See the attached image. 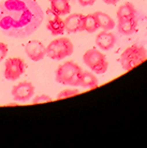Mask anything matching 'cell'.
Returning <instances> with one entry per match:
<instances>
[{"mask_svg":"<svg viewBox=\"0 0 147 148\" xmlns=\"http://www.w3.org/2000/svg\"><path fill=\"white\" fill-rule=\"evenodd\" d=\"M8 51H9V47L5 43H2L0 42V61L4 59V57L7 56Z\"/></svg>","mask_w":147,"mask_h":148,"instance_id":"ffe728a7","label":"cell"},{"mask_svg":"<svg viewBox=\"0 0 147 148\" xmlns=\"http://www.w3.org/2000/svg\"><path fill=\"white\" fill-rule=\"evenodd\" d=\"M136 26H137L136 18L118 21V31L125 36H130V34H134L136 30Z\"/></svg>","mask_w":147,"mask_h":148,"instance_id":"4fadbf2b","label":"cell"},{"mask_svg":"<svg viewBox=\"0 0 147 148\" xmlns=\"http://www.w3.org/2000/svg\"><path fill=\"white\" fill-rule=\"evenodd\" d=\"M116 43V37L114 34L109 31H102L100 32L96 38V44L103 51H110L114 47Z\"/></svg>","mask_w":147,"mask_h":148,"instance_id":"30bf717a","label":"cell"},{"mask_svg":"<svg viewBox=\"0 0 147 148\" xmlns=\"http://www.w3.org/2000/svg\"><path fill=\"white\" fill-rule=\"evenodd\" d=\"M100 28L99 22L97 18L96 14H88L87 16H85L84 19V30L87 31L89 34H93L95 31Z\"/></svg>","mask_w":147,"mask_h":148,"instance_id":"e0dca14e","label":"cell"},{"mask_svg":"<svg viewBox=\"0 0 147 148\" xmlns=\"http://www.w3.org/2000/svg\"><path fill=\"white\" fill-rule=\"evenodd\" d=\"M84 19L83 14H71L65 19V27L69 34H76L84 31Z\"/></svg>","mask_w":147,"mask_h":148,"instance_id":"9c48e42d","label":"cell"},{"mask_svg":"<svg viewBox=\"0 0 147 148\" xmlns=\"http://www.w3.org/2000/svg\"><path fill=\"white\" fill-rule=\"evenodd\" d=\"M25 52L31 60H33V61H40L46 55V47L40 41L32 40L29 41L26 44Z\"/></svg>","mask_w":147,"mask_h":148,"instance_id":"ba28073f","label":"cell"},{"mask_svg":"<svg viewBox=\"0 0 147 148\" xmlns=\"http://www.w3.org/2000/svg\"><path fill=\"white\" fill-rule=\"evenodd\" d=\"M52 98L47 95H40V96H38L37 98H34L33 99V104H38V103H44V102H48V101H51Z\"/></svg>","mask_w":147,"mask_h":148,"instance_id":"d6986e66","label":"cell"},{"mask_svg":"<svg viewBox=\"0 0 147 148\" xmlns=\"http://www.w3.org/2000/svg\"><path fill=\"white\" fill-rule=\"evenodd\" d=\"M99 22L100 28H102L105 31H110L115 27V22L114 19L111 17L110 15H107L106 13H103V12H96L95 13Z\"/></svg>","mask_w":147,"mask_h":148,"instance_id":"2e32d148","label":"cell"},{"mask_svg":"<svg viewBox=\"0 0 147 148\" xmlns=\"http://www.w3.org/2000/svg\"><path fill=\"white\" fill-rule=\"evenodd\" d=\"M43 18V10L36 0H5L0 4V29L8 37H29Z\"/></svg>","mask_w":147,"mask_h":148,"instance_id":"6da1fadb","label":"cell"},{"mask_svg":"<svg viewBox=\"0 0 147 148\" xmlns=\"http://www.w3.org/2000/svg\"><path fill=\"white\" fill-rule=\"evenodd\" d=\"M11 93L15 101L26 102L34 95V86L30 82H22L12 88Z\"/></svg>","mask_w":147,"mask_h":148,"instance_id":"52a82bcc","label":"cell"},{"mask_svg":"<svg viewBox=\"0 0 147 148\" xmlns=\"http://www.w3.org/2000/svg\"><path fill=\"white\" fill-rule=\"evenodd\" d=\"M26 63L22 58H10L5 61L4 77L9 81H16L26 71Z\"/></svg>","mask_w":147,"mask_h":148,"instance_id":"8992f818","label":"cell"},{"mask_svg":"<svg viewBox=\"0 0 147 148\" xmlns=\"http://www.w3.org/2000/svg\"><path fill=\"white\" fill-rule=\"evenodd\" d=\"M98 78L95 76V74H92L91 72H87V71H83L82 74L81 82H80V86H82L83 88L86 89H92L98 87Z\"/></svg>","mask_w":147,"mask_h":148,"instance_id":"9a60e30c","label":"cell"},{"mask_svg":"<svg viewBox=\"0 0 147 148\" xmlns=\"http://www.w3.org/2000/svg\"><path fill=\"white\" fill-rule=\"evenodd\" d=\"M84 63L90 70L93 71L97 74H103L105 73L109 68V62L106 60L105 55H103V53L96 49H89L85 53L83 56Z\"/></svg>","mask_w":147,"mask_h":148,"instance_id":"5b68a950","label":"cell"},{"mask_svg":"<svg viewBox=\"0 0 147 148\" xmlns=\"http://www.w3.org/2000/svg\"><path fill=\"white\" fill-rule=\"evenodd\" d=\"M83 70L73 61H67L56 71V82L63 85L80 86Z\"/></svg>","mask_w":147,"mask_h":148,"instance_id":"7a4b0ae2","label":"cell"},{"mask_svg":"<svg viewBox=\"0 0 147 148\" xmlns=\"http://www.w3.org/2000/svg\"><path fill=\"white\" fill-rule=\"evenodd\" d=\"M118 21H124L129 18H136V10L134 5L130 2L122 4L117 11Z\"/></svg>","mask_w":147,"mask_h":148,"instance_id":"5bb4252c","label":"cell"},{"mask_svg":"<svg viewBox=\"0 0 147 148\" xmlns=\"http://www.w3.org/2000/svg\"><path fill=\"white\" fill-rule=\"evenodd\" d=\"M147 59L146 48L139 44H133L126 48L120 56V64L126 71H129L135 68Z\"/></svg>","mask_w":147,"mask_h":148,"instance_id":"3957f363","label":"cell"},{"mask_svg":"<svg viewBox=\"0 0 147 148\" xmlns=\"http://www.w3.org/2000/svg\"><path fill=\"white\" fill-rule=\"evenodd\" d=\"M78 3L81 4L82 7H88V5H92L96 2V0H77Z\"/></svg>","mask_w":147,"mask_h":148,"instance_id":"44dd1931","label":"cell"},{"mask_svg":"<svg viewBox=\"0 0 147 148\" xmlns=\"http://www.w3.org/2000/svg\"><path fill=\"white\" fill-rule=\"evenodd\" d=\"M102 1L106 4H116L119 0H102Z\"/></svg>","mask_w":147,"mask_h":148,"instance_id":"7402d4cb","label":"cell"},{"mask_svg":"<svg viewBox=\"0 0 147 148\" xmlns=\"http://www.w3.org/2000/svg\"><path fill=\"white\" fill-rule=\"evenodd\" d=\"M73 44L69 39L60 38L51 42L46 47V55L54 60H61L73 53Z\"/></svg>","mask_w":147,"mask_h":148,"instance_id":"277c9868","label":"cell"},{"mask_svg":"<svg viewBox=\"0 0 147 148\" xmlns=\"http://www.w3.org/2000/svg\"><path fill=\"white\" fill-rule=\"evenodd\" d=\"M78 90H75V89H67V90H63L58 93L57 96V99L60 100V99H66V98H69V97L72 96H76L78 95Z\"/></svg>","mask_w":147,"mask_h":148,"instance_id":"ac0fdd59","label":"cell"},{"mask_svg":"<svg viewBox=\"0 0 147 148\" xmlns=\"http://www.w3.org/2000/svg\"><path fill=\"white\" fill-rule=\"evenodd\" d=\"M51 2V11L53 14L63 16L68 15L71 11V5L69 0H49Z\"/></svg>","mask_w":147,"mask_h":148,"instance_id":"8fae6325","label":"cell"},{"mask_svg":"<svg viewBox=\"0 0 147 148\" xmlns=\"http://www.w3.org/2000/svg\"><path fill=\"white\" fill-rule=\"evenodd\" d=\"M47 29L51 31L53 36H59L63 34L66 30L65 27V21L59 15L54 14V17L51 18L47 23Z\"/></svg>","mask_w":147,"mask_h":148,"instance_id":"7c38bea8","label":"cell"}]
</instances>
